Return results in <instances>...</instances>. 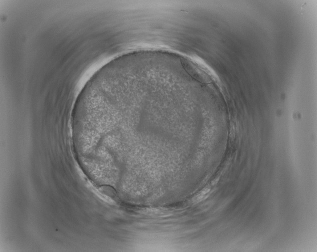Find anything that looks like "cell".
I'll list each match as a JSON object with an SVG mask.
<instances>
[{
    "mask_svg": "<svg viewBox=\"0 0 317 252\" xmlns=\"http://www.w3.org/2000/svg\"><path fill=\"white\" fill-rule=\"evenodd\" d=\"M209 191H210V190L209 189H205L201 191V192L198 194L196 196H195V197L193 198L192 202L193 203H195L199 202L203 199L205 195L209 193Z\"/></svg>",
    "mask_w": 317,
    "mask_h": 252,
    "instance_id": "1",
    "label": "cell"
}]
</instances>
